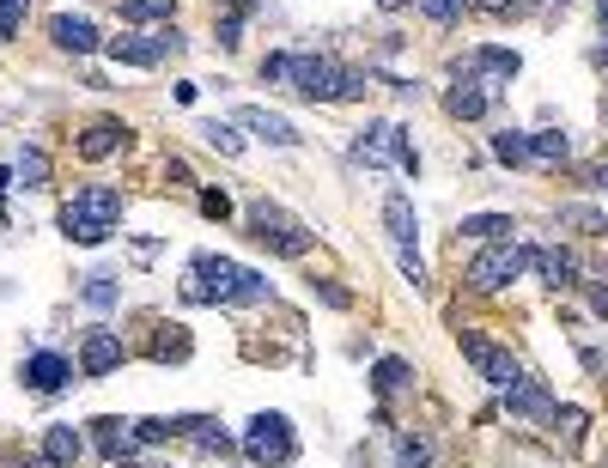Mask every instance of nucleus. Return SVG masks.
Wrapping results in <instances>:
<instances>
[{"label":"nucleus","instance_id":"nucleus-2","mask_svg":"<svg viewBox=\"0 0 608 468\" xmlns=\"http://www.w3.org/2000/svg\"><path fill=\"white\" fill-rule=\"evenodd\" d=\"M122 189H110V183H92V189H80L67 207H61V231L73 244H104L110 231L122 225Z\"/></svg>","mask_w":608,"mask_h":468},{"label":"nucleus","instance_id":"nucleus-34","mask_svg":"<svg viewBox=\"0 0 608 468\" xmlns=\"http://www.w3.org/2000/svg\"><path fill=\"white\" fill-rule=\"evenodd\" d=\"M262 80L268 86H286L292 80V55H262Z\"/></svg>","mask_w":608,"mask_h":468},{"label":"nucleus","instance_id":"nucleus-35","mask_svg":"<svg viewBox=\"0 0 608 468\" xmlns=\"http://www.w3.org/2000/svg\"><path fill=\"white\" fill-rule=\"evenodd\" d=\"M201 213L207 219H225V213H232V195H225V189H201Z\"/></svg>","mask_w":608,"mask_h":468},{"label":"nucleus","instance_id":"nucleus-22","mask_svg":"<svg viewBox=\"0 0 608 468\" xmlns=\"http://www.w3.org/2000/svg\"><path fill=\"white\" fill-rule=\"evenodd\" d=\"M444 104H450V116L475 122V116H487V104H493V98H487V92H481L475 80H463V86H450V98H444Z\"/></svg>","mask_w":608,"mask_h":468},{"label":"nucleus","instance_id":"nucleus-8","mask_svg":"<svg viewBox=\"0 0 608 468\" xmlns=\"http://www.w3.org/2000/svg\"><path fill=\"white\" fill-rule=\"evenodd\" d=\"M517 67H523V61H517V49H493V43H481V49H469V55H463V80H475V86H481V80H493V92H499L505 80H517Z\"/></svg>","mask_w":608,"mask_h":468},{"label":"nucleus","instance_id":"nucleus-44","mask_svg":"<svg viewBox=\"0 0 608 468\" xmlns=\"http://www.w3.org/2000/svg\"><path fill=\"white\" fill-rule=\"evenodd\" d=\"M19 7H31V0H19Z\"/></svg>","mask_w":608,"mask_h":468},{"label":"nucleus","instance_id":"nucleus-21","mask_svg":"<svg viewBox=\"0 0 608 468\" xmlns=\"http://www.w3.org/2000/svg\"><path fill=\"white\" fill-rule=\"evenodd\" d=\"M371 383H377V396H396V389H408V383H414V365L390 353V359H377V365H371Z\"/></svg>","mask_w":608,"mask_h":468},{"label":"nucleus","instance_id":"nucleus-28","mask_svg":"<svg viewBox=\"0 0 608 468\" xmlns=\"http://www.w3.org/2000/svg\"><path fill=\"white\" fill-rule=\"evenodd\" d=\"M177 0H122V19L128 25H146V19H171Z\"/></svg>","mask_w":608,"mask_h":468},{"label":"nucleus","instance_id":"nucleus-25","mask_svg":"<svg viewBox=\"0 0 608 468\" xmlns=\"http://www.w3.org/2000/svg\"><path fill=\"white\" fill-rule=\"evenodd\" d=\"M19 183L25 189H49V152L43 146H25L19 152Z\"/></svg>","mask_w":608,"mask_h":468},{"label":"nucleus","instance_id":"nucleus-20","mask_svg":"<svg viewBox=\"0 0 608 468\" xmlns=\"http://www.w3.org/2000/svg\"><path fill=\"white\" fill-rule=\"evenodd\" d=\"M80 450H86V438L73 432V426H49V432H43V456H49L55 468H67V462H80Z\"/></svg>","mask_w":608,"mask_h":468},{"label":"nucleus","instance_id":"nucleus-1","mask_svg":"<svg viewBox=\"0 0 608 468\" xmlns=\"http://www.w3.org/2000/svg\"><path fill=\"white\" fill-rule=\"evenodd\" d=\"M183 298H189V304H268L274 286H268V274L244 268V262H232V256H195Z\"/></svg>","mask_w":608,"mask_h":468},{"label":"nucleus","instance_id":"nucleus-27","mask_svg":"<svg viewBox=\"0 0 608 468\" xmlns=\"http://www.w3.org/2000/svg\"><path fill=\"white\" fill-rule=\"evenodd\" d=\"M493 159L499 165H529V134H517V128L493 134Z\"/></svg>","mask_w":608,"mask_h":468},{"label":"nucleus","instance_id":"nucleus-37","mask_svg":"<svg viewBox=\"0 0 608 468\" xmlns=\"http://www.w3.org/2000/svg\"><path fill=\"white\" fill-rule=\"evenodd\" d=\"M317 298H323V304H335V310H347V304H353V292H347V286H335V280H317Z\"/></svg>","mask_w":608,"mask_h":468},{"label":"nucleus","instance_id":"nucleus-40","mask_svg":"<svg viewBox=\"0 0 608 468\" xmlns=\"http://www.w3.org/2000/svg\"><path fill=\"white\" fill-rule=\"evenodd\" d=\"M481 7H487V13H511V7H517V0H481Z\"/></svg>","mask_w":608,"mask_h":468},{"label":"nucleus","instance_id":"nucleus-36","mask_svg":"<svg viewBox=\"0 0 608 468\" xmlns=\"http://www.w3.org/2000/svg\"><path fill=\"white\" fill-rule=\"evenodd\" d=\"M25 25V7H19V0H0V37H13Z\"/></svg>","mask_w":608,"mask_h":468},{"label":"nucleus","instance_id":"nucleus-6","mask_svg":"<svg viewBox=\"0 0 608 468\" xmlns=\"http://www.w3.org/2000/svg\"><path fill=\"white\" fill-rule=\"evenodd\" d=\"M353 159H359V165H371V171L396 159V165H402L408 177H420V152L408 146V134H402L396 122H371V128H365V134L353 140Z\"/></svg>","mask_w":608,"mask_h":468},{"label":"nucleus","instance_id":"nucleus-42","mask_svg":"<svg viewBox=\"0 0 608 468\" xmlns=\"http://www.w3.org/2000/svg\"><path fill=\"white\" fill-rule=\"evenodd\" d=\"M596 189H602V195H608V165H602V171H596Z\"/></svg>","mask_w":608,"mask_h":468},{"label":"nucleus","instance_id":"nucleus-16","mask_svg":"<svg viewBox=\"0 0 608 468\" xmlns=\"http://www.w3.org/2000/svg\"><path fill=\"white\" fill-rule=\"evenodd\" d=\"M92 438H98V450H104L110 462H128V456H134V444H140L128 420H92Z\"/></svg>","mask_w":608,"mask_h":468},{"label":"nucleus","instance_id":"nucleus-29","mask_svg":"<svg viewBox=\"0 0 608 468\" xmlns=\"http://www.w3.org/2000/svg\"><path fill=\"white\" fill-rule=\"evenodd\" d=\"M116 298H122V292H116V274H92V280H86V304H92V310H110Z\"/></svg>","mask_w":608,"mask_h":468},{"label":"nucleus","instance_id":"nucleus-7","mask_svg":"<svg viewBox=\"0 0 608 468\" xmlns=\"http://www.w3.org/2000/svg\"><path fill=\"white\" fill-rule=\"evenodd\" d=\"M292 450H298V432H292L286 414H256V420H250V432H244V456H250L256 468H286Z\"/></svg>","mask_w":608,"mask_h":468},{"label":"nucleus","instance_id":"nucleus-43","mask_svg":"<svg viewBox=\"0 0 608 468\" xmlns=\"http://www.w3.org/2000/svg\"><path fill=\"white\" fill-rule=\"evenodd\" d=\"M517 7H523V13H536V7H542V0H517Z\"/></svg>","mask_w":608,"mask_h":468},{"label":"nucleus","instance_id":"nucleus-11","mask_svg":"<svg viewBox=\"0 0 608 468\" xmlns=\"http://www.w3.org/2000/svg\"><path fill=\"white\" fill-rule=\"evenodd\" d=\"M238 128H250V134L268 140V146H298V128H292L280 110H268V104H244V110H238Z\"/></svg>","mask_w":608,"mask_h":468},{"label":"nucleus","instance_id":"nucleus-3","mask_svg":"<svg viewBox=\"0 0 608 468\" xmlns=\"http://www.w3.org/2000/svg\"><path fill=\"white\" fill-rule=\"evenodd\" d=\"M298 98H311V104H347L365 92V73L359 67H341L329 55H292V80H286Z\"/></svg>","mask_w":608,"mask_h":468},{"label":"nucleus","instance_id":"nucleus-10","mask_svg":"<svg viewBox=\"0 0 608 468\" xmlns=\"http://www.w3.org/2000/svg\"><path fill=\"white\" fill-rule=\"evenodd\" d=\"M505 408H511L517 420H554V414H560L542 377H523V383H511V389H505Z\"/></svg>","mask_w":608,"mask_h":468},{"label":"nucleus","instance_id":"nucleus-18","mask_svg":"<svg viewBox=\"0 0 608 468\" xmlns=\"http://www.w3.org/2000/svg\"><path fill=\"white\" fill-rule=\"evenodd\" d=\"M536 268H542V280L554 286V292H572L578 286V262H572V250H536Z\"/></svg>","mask_w":608,"mask_h":468},{"label":"nucleus","instance_id":"nucleus-38","mask_svg":"<svg viewBox=\"0 0 608 468\" xmlns=\"http://www.w3.org/2000/svg\"><path fill=\"white\" fill-rule=\"evenodd\" d=\"M487 353H493V347H487V341H481V335H463V359H469V365H481V359H487Z\"/></svg>","mask_w":608,"mask_h":468},{"label":"nucleus","instance_id":"nucleus-4","mask_svg":"<svg viewBox=\"0 0 608 468\" xmlns=\"http://www.w3.org/2000/svg\"><path fill=\"white\" fill-rule=\"evenodd\" d=\"M250 238L280 250V256H292V262L311 256V225H298L280 201H250Z\"/></svg>","mask_w":608,"mask_h":468},{"label":"nucleus","instance_id":"nucleus-32","mask_svg":"<svg viewBox=\"0 0 608 468\" xmlns=\"http://www.w3.org/2000/svg\"><path fill=\"white\" fill-rule=\"evenodd\" d=\"M560 225H578V231H608L596 207H560Z\"/></svg>","mask_w":608,"mask_h":468},{"label":"nucleus","instance_id":"nucleus-12","mask_svg":"<svg viewBox=\"0 0 608 468\" xmlns=\"http://www.w3.org/2000/svg\"><path fill=\"white\" fill-rule=\"evenodd\" d=\"M116 365H122V335L116 329H92L86 347H80V371L86 377H110Z\"/></svg>","mask_w":608,"mask_h":468},{"label":"nucleus","instance_id":"nucleus-15","mask_svg":"<svg viewBox=\"0 0 608 468\" xmlns=\"http://www.w3.org/2000/svg\"><path fill=\"white\" fill-rule=\"evenodd\" d=\"M110 61H128V67H159L165 61V37H110Z\"/></svg>","mask_w":608,"mask_h":468},{"label":"nucleus","instance_id":"nucleus-17","mask_svg":"<svg viewBox=\"0 0 608 468\" xmlns=\"http://www.w3.org/2000/svg\"><path fill=\"white\" fill-rule=\"evenodd\" d=\"M122 146H128V128H122V122H110V116H104V122H92V128L80 134V152H86V159H110V152H122Z\"/></svg>","mask_w":608,"mask_h":468},{"label":"nucleus","instance_id":"nucleus-31","mask_svg":"<svg viewBox=\"0 0 608 468\" xmlns=\"http://www.w3.org/2000/svg\"><path fill=\"white\" fill-rule=\"evenodd\" d=\"M463 7H469V0H420V13L432 25H456V19H463Z\"/></svg>","mask_w":608,"mask_h":468},{"label":"nucleus","instance_id":"nucleus-39","mask_svg":"<svg viewBox=\"0 0 608 468\" xmlns=\"http://www.w3.org/2000/svg\"><path fill=\"white\" fill-rule=\"evenodd\" d=\"M590 310H602V317H608V286H590Z\"/></svg>","mask_w":608,"mask_h":468},{"label":"nucleus","instance_id":"nucleus-24","mask_svg":"<svg viewBox=\"0 0 608 468\" xmlns=\"http://www.w3.org/2000/svg\"><path fill=\"white\" fill-rule=\"evenodd\" d=\"M201 140H207L213 152H225V159H238V152H244V134H238L232 122H219V116H213V122H201Z\"/></svg>","mask_w":608,"mask_h":468},{"label":"nucleus","instance_id":"nucleus-5","mask_svg":"<svg viewBox=\"0 0 608 468\" xmlns=\"http://www.w3.org/2000/svg\"><path fill=\"white\" fill-rule=\"evenodd\" d=\"M529 262H536V250H523L517 238H499V244H487V250L469 262V286H475V292H499V286H511Z\"/></svg>","mask_w":608,"mask_h":468},{"label":"nucleus","instance_id":"nucleus-26","mask_svg":"<svg viewBox=\"0 0 608 468\" xmlns=\"http://www.w3.org/2000/svg\"><path fill=\"white\" fill-rule=\"evenodd\" d=\"M566 152H572V140L566 134H529V159H542V165H566Z\"/></svg>","mask_w":608,"mask_h":468},{"label":"nucleus","instance_id":"nucleus-41","mask_svg":"<svg viewBox=\"0 0 608 468\" xmlns=\"http://www.w3.org/2000/svg\"><path fill=\"white\" fill-rule=\"evenodd\" d=\"M377 7H384V13H402V7H408V0H377Z\"/></svg>","mask_w":608,"mask_h":468},{"label":"nucleus","instance_id":"nucleus-14","mask_svg":"<svg viewBox=\"0 0 608 468\" xmlns=\"http://www.w3.org/2000/svg\"><path fill=\"white\" fill-rule=\"evenodd\" d=\"M49 37H55V49H67V55H92V49H98V25H92V19H73V13H55V19H49Z\"/></svg>","mask_w":608,"mask_h":468},{"label":"nucleus","instance_id":"nucleus-13","mask_svg":"<svg viewBox=\"0 0 608 468\" xmlns=\"http://www.w3.org/2000/svg\"><path fill=\"white\" fill-rule=\"evenodd\" d=\"M384 225H390V238H396V262H408V256H414V238H420L414 201H408V195H390V201H384Z\"/></svg>","mask_w":608,"mask_h":468},{"label":"nucleus","instance_id":"nucleus-30","mask_svg":"<svg viewBox=\"0 0 608 468\" xmlns=\"http://www.w3.org/2000/svg\"><path fill=\"white\" fill-rule=\"evenodd\" d=\"M396 462L402 468H432V444L426 438H396Z\"/></svg>","mask_w":608,"mask_h":468},{"label":"nucleus","instance_id":"nucleus-19","mask_svg":"<svg viewBox=\"0 0 608 468\" xmlns=\"http://www.w3.org/2000/svg\"><path fill=\"white\" fill-rule=\"evenodd\" d=\"M456 231H463V238H475V244H499V238H511L517 225H511V213H469Z\"/></svg>","mask_w":608,"mask_h":468},{"label":"nucleus","instance_id":"nucleus-33","mask_svg":"<svg viewBox=\"0 0 608 468\" xmlns=\"http://www.w3.org/2000/svg\"><path fill=\"white\" fill-rule=\"evenodd\" d=\"M554 426H560V438H566V444H578V438H584V408H560V414H554Z\"/></svg>","mask_w":608,"mask_h":468},{"label":"nucleus","instance_id":"nucleus-9","mask_svg":"<svg viewBox=\"0 0 608 468\" xmlns=\"http://www.w3.org/2000/svg\"><path fill=\"white\" fill-rule=\"evenodd\" d=\"M19 377L37 389V396H61V389L73 383V359H61V353H31Z\"/></svg>","mask_w":608,"mask_h":468},{"label":"nucleus","instance_id":"nucleus-23","mask_svg":"<svg viewBox=\"0 0 608 468\" xmlns=\"http://www.w3.org/2000/svg\"><path fill=\"white\" fill-rule=\"evenodd\" d=\"M475 371H481V377H487L493 389H511V383H523V365H517L511 353H499V347H493V353H487V359H481Z\"/></svg>","mask_w":608,"mask_h":468}]
</instances>
